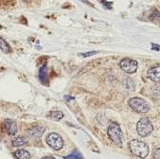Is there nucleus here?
Masks as SVG:
<instances>
[{
    "label": "nucleus",
    "instance_id": "16",
    "mask_svg": "<svg viewBox=\"0 0 160 159\" xmlns=\"http://www.w3.org/2000/svg\"><path fill=\"white\" fill-rule=\"evenodd\" d=\"M65 159H83V158H82V156L79 152H73V153H71V154L66 156Z\"/></svg>",
    "mask_w": 160,
    "mask_h": 159
},
{
    "label": "nucleus",
    "instance_id": "3",
    "mask_svg": "<svg viewBox=\"0 0 160 159\" xmlns=\"http://www.w3.org/2000/svg\"><path fill=\"white\" fill-rule=\"evenodd\" d=\"M152 130H153L152 124L151 120L147 117L141 118L137 124V131H138V135L142 137H146L149 135H151Z\"/></svg>",
    "mask_w": 160,
    "mask_h": 159
},
{
    "label": "nucleus",
    "instance_id": "10",
    "mask_svg": "<svg viewBox=\"0 0 160 159\" xmlns=\"http://www.w3.org/2000/svg\"><path fill=\"white\" fill-rule=\"evenodd\" d=\"M14 156L17 159H29L30 158V155H29L28 152H27L26 150H23V149L15 151L14 152Z\"/></svg>",
    "mask_w": 160,
    "mask_h": 159
},
{
    "label": "nucleus",
    "instance_id": "4",
    "mask_svg": "<svg viewBox=\"0 0 160 159\" xmlns=\"http://www.w3.org/2000/svg\"><path fill=\"white\" fill-rule=\"evenodd\" d=\"M129 106L137 113H147L150 111L149 104L140 98H133L129 101Z\"/></svg>",
    "mask_w": 160,
    "mask_h": 159
},
{
    "label": "nucleus",
    "instance_id": "24",
    "mask_svg": "<svg viewBox=\"0 0 160 159\" xmlns=\"http://www.w3.org/2000/svg\"><path fill=\"white\" fill-rule=\"evenodd\" d=\"M24 1H26V2H29L30 0H24Z\"/></svg>",
    "mask_w": 160,
    "mask_h": 159
},
{
    "label": "nucleus",
    "instance_id": "7",
    "mask_svg": "<svg viewBox=\"0 0 160 159\" xmlns=\"http://www.w3.org/2000/svg\"><path fill=\"white\" fill-rule=\"evenodd\" d=\"M45 131V128L42 126H35V127H31L30 129L28 130V135L31 137V138H35L38 139L41 137V136L43 135Z\"/></svg>",
    "mask_w": 160,
    "mask_h": 159
},
{
    "label": "nucleus",
    "instance_id": "2",
    "mask_svg": "<svg viewBox=\"0 0 160 159\" xmlns=\"http://www.w3.org/2000/svg\"><path fill=\"white\" fill-rule=\"evenodd\" d=\"M107 133H108V136H109L110 139L114 143L121 146V143H122V131H121L120 127H119V125L118 123L112 122L108 127Z\"/></svg>",
    "mask_w": 160,
    "mask_h": 159
},
{
    "label": "nucleus",
    "instance_id": "17",
    "mask_svg": "<svg viewBox=\"0 0 160 159\" xmlns=\"http://www.w3.org/2000/svg\"><path fill=\"white\" fill-rule=\"evenodd\" d=\"M97 53H98V51H89V52H85V53H79V56L86 58V57H90V56H93V55L97 54Z\"/></svg>",
    "mask_w": 160,
    "mask_h": 159
},
{
    "label": "nucleus",
    "instance_id": "20",
    "mask_svg": "<svg viewBox=\"0 0 160 159\" xmlns=\"http://www.w3.org/2000/svg\"><path fill=\"white\" fill-rule=\"evenodd\" d=\"M154 158L155 159H160V148L154 151Z\"/></svg>",
    "mask_w": 160,
    "mask_h": 159
},
{
    "label": "nucleus",
    "instance_id": "1",
    "mask_svg": "<svg viewBox=\"0 0 160 159\" xmlns=\"http://www.w3.org/2000/svg\"><path fill=\"white\" fill-rule=\"evenodd\" d=\"M129 146H130L131 152L139 158H145L149 154V152H150L149 146L141 140H138V139L131 140Z\"/></svg>",
    "mask_w": 160,
    "mask_h": 159
},
{
    "label": "nucleus",
    "instance_id": "15",
    "mask_svg": "<svg viewBox=\"0 0 160 159\" xmlns=\"http://www.w3.org/2000/svg\"><path fill=\"white\" fill-rule=\"evenodd\" d=\"M152 92L154 95V97L157 99H160V84L153 85L152 87Z\"/></svg>",
    "mask_w": 160,
    "mask_h": 159
},
{
    "label": "nucleus",
    "instance_id": "11",
    "mask_svg": "<svg viewBox=\"0 0 160 159\" xmlns=\"http://www.w3.org/2000/svg\"><path fill=\"white\" fill-rule=\"evenodd\" d=\"M49 118L54 120H60L63 117V114L62 111H50L47 115Z\"/></svg>",
    "mask_w": 160,
    "mask_h": 159
},
{
    "label": "nucleus",
    "instance_id": "8",
    "mask_svg": "<svg viewBox=\"0 0 160 159\" xmlns=\"http://www.w3.org/2000/svg\"><path fill=\"white\" fill-rule=\"evenodd\" d=\"M150 80L155 82H160V66L153 67L148 70L147 73Z\"/></svg>",
    "mask_w": 160,
    "mask_h": 159
},
{
    "label": "nucleus",
    "instance_id": "5",
    "mask_svg": "<svg viewBox=\"0 0 160 159\" xmlns=\"http://www.w3.org/2000/svg\"><path fill=\"white\" fill-rule=\"evenodd\" d=\"M119 67L124 72H126L128 74H133L138 70V63L135 60H132V59H129V58H125V59H122L120 61Z\"/></svg>",
    "mask_w": 160,
    "mask_h": 159
},
{
    "label": "nucleus",
    "instance_id": "21",
    "mask_svg": "<svg viewBox=\"0 0 160 159\" xmlns=\"http://www.w3.org/2000/svg\"><path fill=\"white\" fill-rule=\"evenodd\" d=\"M152 50H159V48H160L159 46H155L154 44H152Z\"/></svg>",
    "mask_w": 160,
    "mask_h": 159
},
{
    "label": "nucleus",
    "instance_id": "6",
    "mask_svg": "<svg viewBox=\"0 0 160 159\" xmlns=\"http://www.w3.org/2000/svg\"><path fill=\"white\" fill-rule=\"evenodd\" d=\"M47 143L55 151L61 150L63 147V140L60 135L56 133H51L47 137Z\"/></svg>",
    "mask_w": 160,
    "mask_h": 159
},
{
    "label": "nucleus",
    "instance_id": "18",
    "mask_svg": "<svg viewBox=\"0 0 160 159\" xmlns=\"http://www.w3.org/2000/svg\"><path fill=\"white\" fill-rule=\"evenodd\" d=\"M151 19L152 20H156V21H160V12H158V11H155V12H153V13L152 14V16H151Z\"/></svg>",
    "mask_w": 160,
    "mask_h": 159
},
{
    "label": "nucleus",
    "instance_id": "12",
    "mask_svg": "<svg viewBox=\"0 0 160 159\" xmlns=\"http://www.w3.org/2000/svg\"><path fill=\"white\" fill-rule=\"evenodd\" d=\"M27 142H28L27 137H16V138H14L12 140V146L13 147H20V146L25 145Z\"/></svg>",
    "mask_w": 160,
    "mask_h": 159
},
{
    "label": "nucleus",
    "instance_id": "9",
    "mask_svg": "<svg viewBox=\"0 0 160 159\" xmlns=\"http://www.w3.org/2000/svg\"><path fill=\"white\" fill-rule=\"evenodd\" d=\"M4 126H5V129L9 135L13 136L17 133V125H16L15 121H13L12 119H5Z\"/></svg>",
    "mask_w": 160,
    "mask_h": 159
},
{
    "label": "nucleus",
    "instance_id": "22",
    "mask_svg": "<svg viewBox=\"0 0 160 159\" xmlns=\"http://www.w3.org/2000/svg\"><path fill=\"white\" fill-rule=\"evenodd\" d=\"M42 159H55V158L52 157V156H45V157H43Z\"/></svg>",
    "mask_w": 160,
    "mask_h": 159
},
{
    "label": "nucleus",
    "instance_id": "14",
    "mask_svg": "<svg viewBox=\"0 0 160 159\" xmlns=\"http://www.w3.org/2000/svg\"><path fill=\"white\" fill-rule=\"evenodd\" d=\"M0 47H1V49L3 52H5V53L11 52V47L9 46L8 42H6L3 38L0 39Z\"/></svg>",
    "mask_w": 160,
    "mask_h": 159
},
{
    "label": "nucleus",
    "instance_id": "23",
    "mask_svg": "<svg viewBox=\"0 0 160 159\" xmlns=\"http://www.w3.org/2000/svg\"><path fill=\"white\" fill-rule=\"evenodd\" d=\"M82 2H84L85 4H87V5H90V2L89 1H87V0H82Z\"/></svg>",
    "mask_w": 160,
    "mask_h": 159
},
{
    "label": "nucleus",
    "instance_id": "13",
    "mask_svg": "<svg viewBox=\"0 0 160 159\" xmlns=\"http://www.w3.org/2000/svg\"><path fill=\"white\" fill-rule=\"evenodd\" d=\"M39 78L43 83H45L48 81V67L46 66L42 67L39 71Z\"/></svg>",
    "mask_w": 160,
    "mask_h": 159
},
{
    "label": "nucleus",
    "instance_id": "19",
    "mask_svg": "<svg viewBox=\"0 0 160 159\" xmlns=\"http://www.w3.org/2000/svg\"><path fill=\"white\" fill-rule=\"evenodd\" d=\"M102 5L103 6H105L108 10H111L112 9V3H110V2H107V1H102Z\"/></svg>",
    "mask_w": 160,
    "mask_h": 159
}]
</instances>
